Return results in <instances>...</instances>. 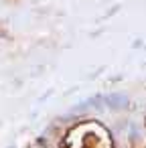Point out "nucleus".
Instances as JSON below:
<instances>
[{"label":"nucleus","instance_id":"nucleus-1","mask_svg":"<svg viewBox=\"0 0 146 148\" xmlns=\"http://www.w3.org/2000/svg\"><path fill=\"white\" fill-rule=\"evenodd\" d=\"M63 148H112L110 134L95 122L75 126L63 142Z\"/></svg>","mask_w":146,"mask_h":148}]
</instances>
